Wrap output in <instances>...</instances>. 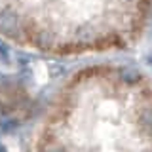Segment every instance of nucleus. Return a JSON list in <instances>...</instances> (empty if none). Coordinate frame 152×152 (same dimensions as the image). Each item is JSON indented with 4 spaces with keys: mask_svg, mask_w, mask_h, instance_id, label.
<instances>
[{
    "mask_svg": "<svg viewBox=\"0 0 152 152\" xmlns=\"http://www.w3.org/2000/svg\"><path fill=\"white\" fill-rule=\"evenodd\" d=\"M28 152H152V78L126 63L74 70L44 107Z\"/></svg>",
    "mask_w": 152,
    "mask_h": 152,
    "instance_id": "nucleus-1",
    "label": "nucleus"
},
{
    "mask_svg": "<svg viewBox=\"0 0 152 152\" xmlns=\"http://www.w3.org/2000/svg\"><path fill=\"white\" fill-rule=\"evenodd\" d=\"M152 0H0V40L48 57L129 50L145 36Z\"/></svg>",
    "mask_w": 152,
    "mask_h": 152,
    "instance_id": "nucleus-2",
    "label": "nucleus"
}]
</instances>
